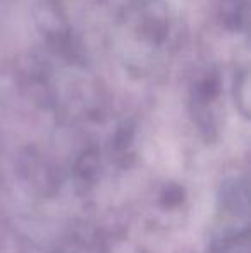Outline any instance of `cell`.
I'll return each instance as SVG.
<instances>
[{"label": "cell", "mask_w": 251, "mask_h": 253, "mask_svg": "<svg viewBox=\"0 0 251 253\" xmlns=\"http://www.w3.org/2000/svg\"><path fill=\"white\" fill-rule=\"evenodd\" d=\"M234 97L238 109L248 117L250 110V73L248 67H243L241 71L236 73L234 78Z\"/></svg>", "instance_id": "obj_4"}, {"label": "cell", "mask_w": 251, "mask_h": 253, "mask_svg": "<svg viewBox=\"0 0 251 253\" xmlns=\"http://www.w3.org/2000/svg\"><path fill=\"white\" fill-rule=\"evenodd\" d=\"M119 38L127 66L150 71L169 50L174 38V21L164 0H133L119 17Z\"/></svg>", "instance_id": "obj_1"}, {"label": "cell", "mask_w": 251, "mask_h": 253, "mask_svg": "<svg viewBox=\"0 0 251 253\" xmlns=\"http://www.w3.org/2000/svg\"><path fill=\"white\" fill-rule=\"evenodd\" d=\"M248 0H222L220 21L231 31H246L250 26Z\"/></svg>", "instance_id": "obj_3"}, {"label": "cell", "mask_w": 251, "mask_h": 253, "mask_svg": "<svg viewBox=\"0 0 251 253\" xmlns=\"http://www.w3.org/2000/svg\"><path fill=\"white\" fill-rule=\"evenodd\" d=\"M36 23L47 42V48L61 62L74 67H86V53L74 35L61 2L40 0L36 5Z\"/></svg>", "instance_id": "obj_2"}]
</instances>
